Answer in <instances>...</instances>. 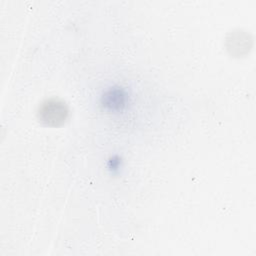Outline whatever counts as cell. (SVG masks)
<instances>
[{
    "instance_id": "obj_1",
    "label": "cell",
    "mask_w": 256,
    "mask_h": 256,
    "mask_svg": "<svg viewBox=\"0 0 256 256\" xmlns=\"http://www.w3.org/2000/svg\"><path fill=\"white\" fill-rule=\"evenodd\" d=\"M68 112V107L64 102L57 99H48L40 105L38 118L46 125L59 126L67 119Z\"/></svg>"
},
{
    "instance_id": "obj_2",
    "label": "cell",
    "mask_w": 256,
    "mask_h": 256,
    "mask_svg": "<svg viewBox=\"0 0 256 256\" xmlns=\"http://www.w3.org/2000/svg\"><path fill=\"white\" fill-rule=\"evenodd\" d=\"M251 47V38L243 31L231 33L227 39V48L233 55H243L249 51Z\"/></svg>"
}]
</instances>
